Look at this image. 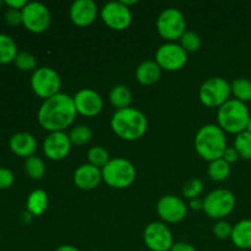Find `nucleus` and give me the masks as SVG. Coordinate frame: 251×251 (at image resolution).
<instances>
[{
    "instance_id": "43",
    "label": "nucleus",
    "mask_w": 251,
    "mask_h": 251,
    "mask_svg": "<svg viewBox=\"0 0 251 251\" xmlns=\"http://www.w3.org/2000/svg\"><path fill=\"white\" fill-rule=\"evenodd\" d=\"M247 131H248V132H250V134H251V117H250V119H249V123H248Z\"/></svg>"
},
{
    "instance_id": "27",
    "label": "nucleus",
    "mask_w": 251,
    "mask_h": 251,
    "mask_svg": "<svg viewBox=\"0 0 251 251\" xmlns=\"http://www.w3.org/2000/svg\"><path fill=\"white\" fill-rule=\"evenodd\" d=\"M25 171H26L27 176L34 180H39L46 174V164L39 158L38 156H31L26 158L25 162Z\"/></svg>"
},
{
    "instance_id": "2",
    "label": "nucleus",
    "mask_w": 251,
    "mask_h": 251,
    "mask_svg": "<svg viewBox=\"0 0 251 251\" xmlns=\"http://www.w3.org/2000/svg\"><path fill=\"white\" fill-rule=\"evenodd\" d=\"M147 118L141 110L127 107L115 110L110 119V127L117 136L125 141H136L147 131Z\"/></svg>"
},
{
    "instance_id": "37",
    "label": "nucleus",
    "mask_w": 251,
    "mask_h": 251,
    "mask_svg": "<svg viewBox=\"0 0 251 251\" xmlns=\"http://www.w3.org/2000/svg\"><path fill=\"white\" fill-rule=\"evenodd\" d=\"M222 158L230 164L237 162L240 157H239V153L237 152V150H235L234 146H233V147H227V150L225 151V154H223Z\"/></svg>"
},
{
    "instance_id": "5",
    "label": "nucleus",
    "mask_w": 251,
    "mask_h": 251,
    "mask_svg": "<svg viewBox=\"0 0 251 251\" xmlns=\"http://www.w3.org/2000/svg\"><path fill=\"white\" fill-rule=\"evenodd\" d=\"M102 180L113 189H126L136 179V168L126 158L117 157L113 158L103 167Z\"/></svg>"
},
{
    "instance_id": "45",
    "label": "nucleus",
    "mask_w": 251,
    "mask_h": 251,
    "mask_svg": "<svg viewBox=\"0 0 251 251\" xmlns=\"http://www.w3.org/2000/svg\"><path fill=\"white\" fill-rule=\"evenodd\" d=\"M92 251H100V250H92Z\"/></svg>"
},
{
    "instance_id": "21",
    "label": "nucleus",
    "mask_w": 251,
    "mask_h": 251,
    "mask_svg": "<svg viewBox=\"0 0 251 251\" xmlns=\"http://www.w3.org/2000/svg\"><path fill=\"white\" fill-rule=\"evenodd\" d=\"M230 240L239 249H251V220L239 221L233 227Z\"/></svg>"
},
{
    "instance_id": "46",
    "label": "nucleus",
    "mask_w": 251,
    "mask_h": 251,
    "mask_svg": "<svg viewBox=\"0 0 251 251\" xmlns=\"http://www.w3.org/2000/svg\"><path fill=\"white\" fill-rule=\"evenodd\" d=\"M0 239H1V234H0Z\"/></svg>"
},
{
    "instance_id": "31",
    "label": "nucleus",
    "mask_w": 251,
    "mask_h": 251,
    "mask_svg": "<svg viewBox=\"0 0 251 251\" xmlns=\"http://www.w3.org/2000/svg\"><path fill=\"white\" fill-rule=\"evenodd\" d=\"M14 64L21 71H34L37 69L36 56L28 51H19Z\"/></svg>"
},
{
    "instance_id": "11",
    "label": "nucleus",
    "mask_w": 251,
    "mask_h": 251,
    "mask_svg": "<svg viewBox=\"0 0 251 251\" xmlns=\"http://www.w3.org/2000/svg\"><path fill=\"white\" fill-rule=\"evenodd\" d=\"M154 61L163 70L176 71L180 70L186 64L188 53L180 44H176V42H167L157 49Z\"/></svg>"
},
{
    "instance_id": "9",
    "label": "nucleus",
    "mask_w": 251,
    "mask_h": 251,
    "mask_svg": "<svg viewBox=\"0 0 251 251\" xmlns=\"http://www.w3.org/2000/svg\"><path fill=\"white\" fill-rule=\"evenodd\" d=\"M31 87L34 95L46 100L58 95L61 87V78L54 69L42 66L32 74Z\"/></svg>"
},
{
    "instance_id": "26",
    "label": "nucleus",
    "mask_w": 251,
    "mask_h": 251,
    "mask_svg": "<svg viewBox=\"0 0 251 251\" xmlns=\"http://www.w3.org/2000/svg\"><path fill=\"white\" fill-rule=\"evenodd\" d=\"M230 174V164L226 162L223 158L216 159L210 162L208 166V176L213 181H223L229 176Z\"/></svg>"
},
{
    "instance_id": "10",
    "label": "nucleus",
    "mask_w": 251,
    "mask_h": 251,
    "mask_svg": "<svg viewBox=\"0 0 251 251\" xmlns=\"http://www.w3.org/2000/svg\"><path fill=\"white\" fill-rule=\"evenodd\" d=\"M22 25L27 31L32 33H42L48 29L51 17L48 7L38 1L27 2L26 6L21 10Z\"/></svg>"
},
{
    "instance_id": "20",
    "label": "nucleus",
    "mask_w": 251,
    "mask_h": 251,
    "mask_svg": "<svg viewBox=\"0 0 251 251\" xmlns=\"http://www.w3.org/2000/svg\"><path fill=\"white\" fill-rule=\"evenodd\" d=\"M161 71L162 69L159 68V65L156 61L145 60L137 66L135 76H136V80L141 85L151 86L154 85L161 78Z\"/></svg>"
},
{
    "instance_id": "14",
    "label": "nucleus",
    "mask_w": 251,
    "mask_h": 251,
    "mask_svg": "<svg viewBox=\"0 0 251 251\" xmlns=\"http://www.w3.org/2000/svg\"><path fill=\"white\" fill-rule=\"evenodd\" d=\"M157 213L166 223H178L185 218L188 207L181 199L174 195L162 196L157 202Z\"/></svg>"
},
{
    "instance_id": "41",
    "label": "nucleus",
    "mask_w": 251,
    "mask_h": 251,
    "mask_svg": "<svg viewBox=\"0 0 251 251\" xmlns=\"http://www.w3.org/2000/svg\"><path fill=\"white\" fill-rule=\"evenodd\" d=\"M55 251H80L77 248L73 247V245H60L59 248H56Z\"/></svg>"
},
{
    "instance_id": "23",
    "label": "nucleus",
    "mask_w": 251,
    "mask_h": 251,
    "mask_svg": "<svg viewBox=\"0 0 251 251\" xmlns=\"http://www.w3.org/2000/svg\"><path fill=\"white\" fill-rule=\"evenodd\" d=\"M131 98V92L124 85L114 86L109 92V102L112 103L113 107L117 108V110L130 107Z\"/></svg>"
},
{
    "instance_id": "6",
    "label": "nucleus",
    "mask_w": 251,
    "mask_h": 251,
    "mask_svg": "<svg viewBox=\"0 0 251 251\" xmlns=\"http://www.w3.org/2000/svg\"><path fill=\"white\" fill-rule=\"evenodd\" d=\"M158 34L168 42H176L185 33L186 21L183 12L176 7H168L159 14L156 22Z\"/></svg>"
},
{
    "instance_id": "30",
    "label": "nucleus",
    "mask_w": 251,
    "mask_h": 251,
    "mask_svg": "<svg viewBox=\"0 0 251 251\" xmlns=\"http://www.w3.org/2000/svg\"><path fill=\"white\" fill-rule=\"evenodd\" d=\"M87 158L88 163L97 167V168H103L110 161L108 151L100 146L91 147L87 152Z\"/></svg>"
},
{
    "instance_id": "29",
    "label": "nucleus",
    "mask_w": 251,
    "mask_h": 251,
    "mask_svg": "<svg viewBox=\"0 0 251 251\" xmlns=\"http://www.w3.org/2000/svg\"><path fill=\"white\" fill-rule=\"evenodd\" d=\"M234 149L243 159H251V134L247 130L237 135L234 140Z\"/></svg>"
},
{
    "instance_id": "24",
    "label": "nucleus",
    "mask_w": 251,
    "mask_h": 251,
    "mask_svg": "<svg viewBox=\"0 0 251 251\" xmlns=\"http://www.w3.org/2000/svg\"><path fill=\"white\" fill-rule=\"evenodd\" d=\"M17 47L10 36L0 33V64H9L15 60L17 55Z\"/></svg>"
},
{
    "instance_id": "13",
    "label": "nucleus",
    "mask_w": 251,
    "mask_h": 251,
    "mask_svg": "<svg viewBox=\"0 0 251 251\" xmlns=\"http://www.w3.org/2000/svg\"><path fill=\"white\" fill-rule=\"evenodd\" d=\"M144 240L151 251H171L174 244L172 232L162 222L147 225L144 232Z\"/></svg>"
},
{
    "instance_id": "38",
    "label": "nucleus",
    "mask_w": 251,
    "mask_h": 251,
    "mask_svg": "<svg viewBox=\"0 0 251 251\" xmlns=\"http://www.w3.org/2000/svg\"><path fill=\"white\" fill-rule=\"evenodd\" d=\"M5 5H6L9 9L22 10L27 5V1L26 0H6V1H5Z\"/></svg>"
},
{
    "instance_id": "36",
    "label": "nucleus",
    "mask_w": 251,
    "mask_h": 251,
    "mask_svg": "<svg viewBox=\"0 0 251 251\" xmlns=\"http://www.w3.org/2000/svg\"><path fill=\"white\" fill-rule=\"evenodd\" d=\"M4 20L9 26H19L22 24L21 10L7 9L4 14Z\"/></svg>"
},
{
    "instance_id": "22",
    "label": "nucleus",
    "mask_w": 251,
    "mask_h": 251,
    "mask_svg": "<svg viewBox=\"0 0 251 251\" xmlns=\"http://www.w3.org/2000/svg\"><path fill=\"white\" fill-rule=\"evenodd\" d=\"M48 194L44 190H42V189H36L27 198V212L31 213L32 216H42L48 210Z\"/></svg>"
},
{
    "instance_id": "33",
    "label": "nucleus",
    "mask_w": 251,
    "mask_h": 251,
    "mask_svg": "<svg viewBox=\"0 0 251 251\" xmlns=\"http://www.w3.org/2000/svg\"><path fill=\"white\" fill-rule=\"evenodd\" d=\"M203 191V183L200 179H191L183 186V196L189 200L198 199Z\"/></svg>"
},
{
    "instance_id": "40",
    "label": "nucleus",
    "mask_w": 251,
    "mask_h": 251,
    "mask_svg": "<svg viewBox=\"0 0 251 251\" xmlns=\"http://www.w3.org/2000/svg\"><path fill=\"white\" fill-rule=\"evenodd\" d=\"M202 206L203 202L201 200H199V199H194V200H190V202H189V207H190L191 210H202Z\"/></svg>"
},
{
    "instance_id": "17",
    "label": "nucleus",
    "mask_w": 251,
    "mask_h": 251,
    "mask_svg": "<svg viewBox=\"0 0 251 251\" xmlns=\"http://www.w3.org/2000/svg\"><path fill=\"white\" fill-rule=\"evenodd\" d=\"M97 14V4L93 0H76L69 10L70 20L78 27L90 26L95 22Z\"/></svg>"
},
{
    "instance_id": "28",
    "label": "nucleus",
    "mask_w": 251,
    "mask_h": 251,
    "mask_svg": "<svg viewBox=\"0 0 251 251\" xmlns=\"http://www.w3.org/2000/svg\"><path fill=\"white\" fill-rule=\"evenodd\" d=\"M92 135V130L90 127L86 126V125H77L70 130L69 139H70L71 144L75 145V146H83L91 141Z\"/></svg>"
},
{
    "instance_id": "35",
    "label": "nucleus",
    "mask_w": 251,
    "mask_h": 251,
    "mask_svg": "<svg viewBox=\"0 0 251 251\" xmlns=\"http://www.w3.org/2000/svg\"><path fill=\"white\" fill-rule=\"evenodd\" d=\"M14 181V173L9 168L0 167V190H6V189L11 188Z\"/></svg>"
},
{
    "instance_id": "42",
    "label": "nucleus",
    "mask_w": 251,
    "mask_h": 251,
    "mask_svg": "<svg viewBox=\"0 0 251 251\" xmlns=\"http://www.w3.org/2000/svg\"><path fill=\"white\" fill-rule=\"evenodd\" d=\"M120 1H122L123 4H124L125 6H127V7H129L130 5H135L137 2L136 0H120Z\"/></svg>"
},
{
    "instance_id": "39",
    "label": "nucleus",
    "mask_w": 251,
    "mask_h": 251,
    "mask_svg": "<svg viewBox=\"0 0 251 251\" xmlns=\"http://www.w3.org/2000/svg\"><path fill=\"white\" fill-rule=\"evenodd\" d=\"M171 251H196V249L191 244L180 242V243H174Z\"/></svg>"
},
{
    "instance_id": "34",
    "label": "nucleus",
    "mask_w": 251,
    "mask_h": 251,
    "mask_svg": "<svg viewBox=\"0 0 251 251\" xmlns=\"http://www.w3.org/2000/svg\"><path fill=\"white\" fill-rule=\"evenodd\" d=\"M232 232L233 227L229 223L226 222V221H220V222L216 223L215 227H213V233H215V235L218 239H228V238H230V235H232Z\"/></svg>"
},
{
    "instance_id": "15",
    "label": "nucleus",
    "mask_w": 251,
    "mask_h": 251,
    "mask_svg": "<svg viewBox=\"0 0 251 251\" xmlns=\"http://www.w3.org/2000/svg\"><path fill=\"white\" fill-rule=\"evenodd\" d=\"M71 144L69 135L64 131L50 132L44 139L43 142V153L47 158L51 161H61L66 158L71 151Z\"/></svg>"
},
{
    "instance_id": "25",
    "label": "nucleus",
    "mask_w": 251,
    "mask_h": 251,
    "mask_svg": "<svg viewBox=\"0 0 251 251\" xmlns=\"http://www.w3.org/2000/svg\"><path fill=\"white\" fill-rule=\"evenodd\" d=\"M230 88H232V95L234 96V100H240L243 103L251 100V81L248 78H235L230 83Z\"/></svg>"
},
{
    "instance_id": "19",
    "label": "nucleus",
    "mask_w": 251,
    "mask_h": 251,
    "mask_svg": "<svg viewBox=\"0 0 251 251\" xmlns=\"http://www.w3.org/2000/svg\"><path fill=\"white\" fill-rule=\"evenodd\" d=\"M9 147L17 157L28 158L34 156V152L37 151V141L33 135L28 132H17L10 137Z\"/></svg>"
},
{
    "instance_id": "3",
    "label": "nucleus",
    "mask_w": 251,
    "mask_h": 251,
    "mask_svg": "<svg viewBox=\"0 0 251 251\" xmlns=\"http://www.w3.org/2000/svg\"><path fill=\"white\" fill-rule=\"evenodd\" d=\"M195 150L199 156L208 162L222 158L227 150L226 134L218 125L207 124L199 129L195 136Z\"/></svg>"
},
{
    "instance_id": "7",
    "label": "nucleus",
    "mask_w": 251,
    "mask_h": 251,
    "mask_svg": "<svg viewBox=\"0 0 251 251\" xmlns=\"http://www.w3.org/2000/svg\"><path fill=\"white\" fill-rule=\"evenodd\" d=\"M230 83L223 77L207 78L199 91L201 103L208 108H220L230 100Z\"/></svg>"
},
{
    "instance_id": "16",
    "label": "nucleus",
    "mask_w": 251,
    "mask_h": 251,
    "mask_svg": "<svg viewBox=\"0 0 251 251\" xmlns=\"http://www.w3.org/2000/svg\"><path fill=\"white\" fill-rule=\"evenodd\" d=\"M73 98L76 112L83 117H96L103 108V100L100 95L91 88L80 90Z\"/></svg>"
},
{
    "instance_id": "8",
    "label": "nucleus",
    "mask_w": 251,
    "mask_h": 251,
    "mask_svg": "<svg viewBox=\"0 0 251 251\" xmlns=\"http://www.w3.org/2000/svg\"><path fill=\"white\" fill-rule=\"evenodd\" d=\"M202 210L213 220H222L232 213L235 207V196L228 189H216L202 201Z\"/></svg>"
},
{
    "instance_id": "18",
    "label": "nucleus",
    "mask_w": 251,
    "mask_h": 251,
    "mask_svg": "<svg viewBox=\"0 0 251 251\" xmlns=\"http://www.w3.org/2000/svg\"><path fill=\"white\" fill-rule=\"evenodd\" d=\"M102 181V171L92 164H82L74 173V184L81 190H93Z\"/></svg>"
},
{
    "instance_id": "32",
    "label": "nucleus",
    "mask_w": 251,
    "mask_h": 251,
    "mask_svg": "<svg viewBox=\"0 0 251 251\" xmlns=\"http://www.w3.org/2000/svg\"><path fill=\"white\" fill-rule=\"evenodd\" d=\"M201 38L198 33L193 31H186L180 38V46L183 47L184 50L188 53H193V51L199 50L201 48Z\"/></svg>"
},
{
    "instance_id": "44",
    "label": "nucleus",
    "mask_w": 251,
    "mask_h": 251,
    "mask_svg": "<svg viewBox=\"0 0 251 251\" xmlns=\"http://www.w3.org/2000/svg\"><path fill=\"white\" fill-rule=\"evenodd\" d=\"M5 1H0V5H4Z\"/></svg>"
},
{
    "instance_id": "1",
    "label": "nucleus",
    "mask_w": 251,
    "mask_h": 251,
    "mask_svg": "<svg viewBox=\"0 0 251 251\" xmlns=\"http://www.w3.org/2000/svg\"><path fill=\"white\" fill-rule=\"evenodd\" d=\"M76 114L74 98L59 92L42 103L38 110V123L49 132L64 131L73 124Z\"/></svg>"
},
{
    "instance_id": "4",
    "label": "nucleus",
    "mask_w": 251,
    "mask_h": 251,
    "mask_svg": "<svg viewBox=\"0 0 251 251\" xmlns=\"http://www.w3.org/2000/svg\"><path fill=\"white\" fill-rule=\"evenodd\" d=\"M249 119L250 113L247 104L234 98L227 100L225 104L218 108V126L225 132L238 135L245 131Z\"/></svg>"
},
{
    "instance_id": "12",
    "label": "nucleus",
    "mask_w": 251,
    "mask_h": 251,
    "mask_svg": "<svg viewBox=\"0 0 251 251\" xmlns=\"http://www.w3.org/2000/svg\"><path fill=\"white\" fill-rule=\"evenodd\" d=\"M100 19L109 28L123 31L130 26L132 15L129 7L122 1H109L100 10Z\"/></svg>"
}]
</instances>
